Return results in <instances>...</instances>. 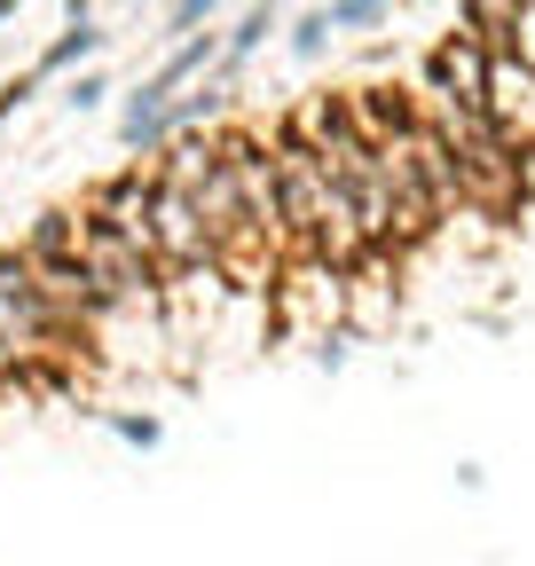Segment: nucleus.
I'll return each mask as SVG.
<instances>
[{
    "instance_id": "1",
    "label": "nucleus",
    "mask_w": 535,
    "mask_h": 566,
    "mask_svg": "<svg viewBox=\"0 0 535 566\" xmlns=\"http://www.w3.org/2000/svg\"><path fill=\"white\" fill-rule=\"evenodd\" d=\"M268 150H276V181H284V237H292V260H323V268H339L355 275L370 260V237L355 221V205L347 189L331 181V166L315 158V142L300 118H276L268 126Z\"/></svg>"
},
{
    "instance_id": "2",
    "label": "nucleus",
    "mask_w": 535,
    "mask_h": 566,
    "mask_svg": "<svg viewBox=\"0 0 535 566\" xmlns=\"http://www.w3.org/2000/svg\"><path fill=\"white\" fill-rule=\"evenodd\" d=\"M426 118L441 126L449 158H457V181H464V212H504L512 197H527V158H520V126L496 118V111H464V103H433L426 95Z\"/></svg>"
},
{
    "instance_id": "3",
    "label": "nucleus",
    "mask_w": 535,
    "mask_h": 566,
    "mask_svg": "<svg viewBox=\"0 0 535 566\" xmlns=\"http://www.w3.org/2000/svg\"><path fill=\"white\" fill-rule=\"evenodd\" d=\"M24 260H32V275H40V292L55 300V315L72 323L80 338L111 323L103 283H95V268L80 260V205H48L40 221H32V237H24Z\"/></svg>"
},
{
    "instance_id": "4",
    "label": "nucleus",
    "mask_w": 535,
    "mask_h": 566,
    "mask_svg": "<svg viewBox=\"0 0 535 566\" xmlns=\"http://www.w3.org/2000/svg\"><path fill=\"white\" fill-rule=\"evenodd\" d=\"M0 338H9L40 378H48L55 363H72V354H80V331L63 323L55 300L40 292V275H32L24 244H0Z\"/></svg>"
},
{
    "instance_id": "5",
    "label": "nucleus",
    "mask_w": 535,
    "mask_h": 566,
    "mask_svg": "<svg viewBox=\"0 0 535 566\" xmlns=\"http://www.w3.org/2000/svg\"><path fill=\"white\" fill-rule=\"evenodd\" d=\"M221 158H229V181H237V205H244V237L268 268L292 260V237H284V181H276V150H268L260 126H221Z\"/></svg>"
},
{
    "instance_id": "6",
    "label": "nucleus",
    "mask_w": 535,
    "mask_h": 566,
    "mask_svg": "<svg viewBox=\"0 0 535 566\" xmlns=\"http://www.w3.org/2000/svg\"><path fill=\"white\" fill-rule=\"evenodd\" d=\"M426 95L433 103H464V111H496V55L473 32H449L426 48Z\"/></svg>"
},
{
    "instance_id": "7",
    "label": "nucleus",
    "mask_w": 535,
    "mask_h": 566,
    "mask_svg": "<svg viewBox=\"0 0 535 566\" xmlns=\"http://www.w3.org/2000/svg\"><path fill=\"white\" fill-rule=\"evenodd\" d=\"M457 17H464V32H473L489 55H527L535 0H457Z\"/></svg>"
},
{
    "instance_id": "8",
    "label": "nucleus",
    "mask_w": 535,
    "mask_h": 566,
    "mask_svg": "<svg viewBox=\"0 0 535 566\" xmlns=\"http://www.w3.org/2000/svg\"><path fill=\"white\" fill-rule=\"evenodd\" d=\"M118 142L126 150H143V158H158L166 142H174V95H158L150 80L126 95V111H118Z\"/></svg>"
},
{
    "instance_id": "9",
    "label": "nucleus",
    "mask_w": 535,
    "mask_h": 566,
    "mask_svg": "<svg viewBox=\"0 0 535 566\" xmlns=\"http://www.w3.org/2000/svg\"><path fill=\"white\" fill-rule=\"evenodd\" d=\"M276 32H284V0H252V9L237 17V32H221V63H213V71L237 87V71H244L268 40H276Z\"/></svg>"
},
{
    "instance_id": "10",
    "label": "nucleus",
    "mask_w": 535,
    "mask_h": 566,
    "mask_svg": "<svg viewBox=\"0 0 535 566\" xmlns=\"http://www.w3.org/2000/svg\"><path fill=\"white\" fill-rule=\"evenodd\" d=\"M103 40H111V32H103L95 17H72V24H63V32L40 48V63H32V87H40V80H63V71H87V55H103Z\"/></svg>"
},
{
    "instance_id": "11",
    "label": "nucleus",
    "mask_w": 535,
    "mask_h": 566,
    "mask_svg": "<svg viewBox=\"0 0 535 566\" xmlns=\"http://www.w3.org/2000/svg\"><path fill=\"white\" fill-rule=\"evenodd\" d=\"M213 63H221V32L206 24V32H189V40H174V55H166V63L150 71V87H158V95H181L189 80H206Z\"/></svg>"
},
{
    "instance_id": "12",
    "label": "nucleus",
    "mask_w": 535,
    "mask_h": 566,
    "mask_svg": "<svg viewBox=\"0 0 535 566\" xmlns=\"http://www.w3.org/2000/svg\"><path fill=\"white\" fill-rule=\"evenodd\" d=\"M221 111H229V80H221V71H206V80H189V87L174 95V134L221 126Z\"/></svg>"
},
{
    "instance_id": "13",
    "label": "nucleus",
    "mask_w": 535,
    "mask_h": 566,
    "mask_svg": "<svg viewBox=\"0 0 535 566\" xmlns=\"http://www.w3.org/2000/svg\"><path fill=\"white\" fill-rule=\"evenodd\" d=\"M331 9V32H386L394 0H323Z\"/></svg>"
},
{
    "instance_id": "14",
    "label": "nucleus",
    "mask_w": 535,
    "mask_h": 566,
    "mask_svg": "<svg viewBox=\"0 0 535 566\" xmlns=\"http://www.w3.org/2000/svg\"><path fill=\"white\" fill-rule=\"evenodd\" d=\"M292 55L300 63H323L331 55V9H300L292 17Z\"/></svg>"
},
{
    "instance_id": "15",
    "label": "nucleus",
    "mask_w": 535,
    "mask_h": 566,
    "mask_svg": "<svg viewBox=\"0 0 535 566\" xmlns=\"http://www.w3.org/2000/svg\"><path fill=\"white\" fill-rule=\"evenodd\" d=\"M103 424H111V433H118V441H126V449H143V457H150V449H158V441H166V424H158V417H150V409H143V417H134V409H111V417H103Z\"/></svg>"
},
{
    "instance_id": "16",
    "label": "nucleus",
    "mask_w": 535,
    "mask_h": 566,
    "mask_svg": "<svg viewBox=\"0 0 535 566\" xmlns=\"http://www.w3.org/2000/svg\"><path fill=\"white\" fill-rule=\"evenodd\" d=\"M221 9H229V0H166V32H174V40H189V32H206Z\"/></svg>"
},
{
    "instance_id": "17",
    "label": "nucleus",
    "mask_w": 535,
    "mask_h": 566,
    "mask_svg": "<svg viewBox=\"0 0 535 566\" xmlns=\"http://www.w3.org/2000/svg\"><path fill=\"white\" fill-rule=\"evenodd\" d=\"M63 103H72V111H103V103H111V80H103V71H72Z\"/></svg>"
},
{
    "instance_id": "18",
    "label": "nucleus",
    "mask_w": 535,
    "mask_h": 566,
    "mask_svg": "<svg viewBox=\"0 0 535 566\" xmlns=\"http://www.w3.org/2000/svg\"><path fill=\"white\" fill-rule=\"evenodd\" d=\"M0 386H40V370L24 363V354H17L9 338H0Z\"/></svg>"
}]
</instances>
